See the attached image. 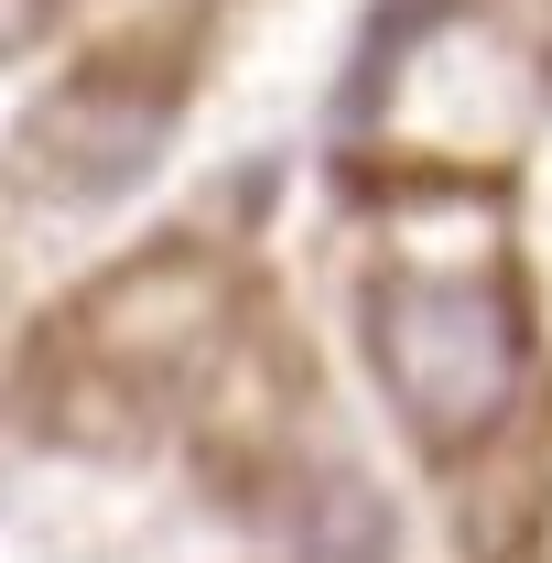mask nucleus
<instances>
[{"label":"nucleus","mask_w":552,"mask_h":563,"mask_svg":"<svg viewBox=\"0 0 552 563\" xmlns=\"http://www.w3.org/2000/svg\"><path fill=\"white\" fill-rule=\"evenodd\" d=\"M368 347L390 368L401 412L422 433H487L520 401V314L487 282H379L368 292Z\"/></svg>","instance_id":"nucleus-1"}]
</instances>
